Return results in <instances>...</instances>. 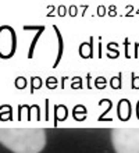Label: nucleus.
<instances>
[{
	"mask_svg": "<svg viewBox=\"0 0 139 153\" xmlns=\"http://www.w3.org/2000/svg\"><path fill=\"white\" fill-rule=\"evenodd\" d=\"M115 153H139V128H115L111 131Z\"/></svg>",
	"mask_w": 139,
	"mask_h": 153,
	"instance_id": "nucleus-2",
	"label": "nucleus"
},
{
	"mask_svg": "<svg viewBox=\"0 0 139 153\" xmlns=\"http://www.w3.org/2000/svg\"><path fill=\"white\" fill-rule=\"evenodd\" d=\"M16 35L11 28L3 27L0 29V56L10 57L16 50Z\"/></svg>",
	"mask_w": 139,
	"mask_h": 153,
	"instance_id": "nucleus-3",
	"label": "nucleus"
},
{
	"mask_svg": "<svg viewBox=\"0 0 139 153\" xmlns=\"http://www.w3.org/2000/svg\"><path fill=\"white\" fill-rule=\"evenodd\" d=\"M0 143L14 153H40L46 132L42 128H0Z\"/></svg>",
	"mask_w": 139,
	"mask_h": 153,
	"instance_id": "nucleus-1",
	"label": "nucleus"
}]
</instances>
